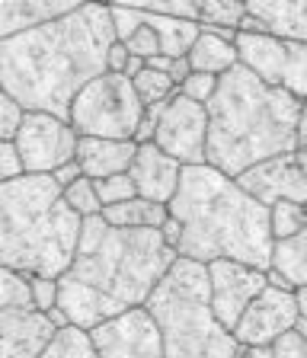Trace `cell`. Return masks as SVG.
<instances>
[{
	"mask_svg": "<svg viewBox=\"0 0 307 358\" xmlns=\"http://www.w3.org/2000/svg\"><path fill=\"white\" fill-rule=\"evenodd\" d=\"M55 333L52 320L32 307L26 275L0 268V358H36Z\"/></svg>",
	"mask_w": 307,
	"mask_h": 358,
	"instance_id": "obj_9",
	"label": "cell"
},
{
	"mask_svg": "<svg viewBox=\"0 0 307 358\" xmlns=\"http://www.w3.org/2000/svg\"><path fill=\"white\" fill-rule=\"evenodd\" d=\"M234 55L243 71L262 80L266 87H278L304 103L307 93V42H282L266 32H237Z\"/></svg>",
	"mask_w": 307,
	"mask_h": 358,
	"instance_id": "obj_8",
	"label": "cell"
},
{
	"mask_svg": "<svg viewBox=\"0 0 307 358\" xmlns=\"http://www.w3.org/2000/svg\"><path fill=\"white\" fill-rule=\"evenodd\" d=\"M208 275V304L215 320L231 333L237 327L240 313L247 310V304L266 288V275L253 266L243 262H231V259H215L205 266Z\"/></svg>",
	"mask_w": 307,
	"mask_h": 358,
	"instance_id": "obj_13",
	"label": "cell"
},
{
	"mask_svg": "<svg viewBox=\"0 0 307 358\" xmlns=\"http://www.w3.org/2000/svg\"><path fill=\"white\" fill-rule=\"evenodd\" d=\"M176 262L160 231H122L103 217H83L74 259L58 275V310L68 327L87 329L144 307L150 291Z\"/></svg>",
	"mask_w": 307,
	"mask_h": 358,
	"instance_id": "obj_2",
	"label": "cell"
},
{
	"mask_svg": "<svg viewBox=\"0 0 307 358\" xmlns=\"http://www.w3.org/2000/svg\"><path fill=\"white\" fill-rule=\"evenodd\" d=\"M87 336L99 358H164L160 333L144 307H131L93 327Z\"/></svg>",
	"mask_w": 307,
	"mask_h": 358,
	"instance_id": "obj_14",
	"label": "cell"
},
{
	"mask_svg": "<svg viewBox=\"0 0 307 358\" xmlns=\"http://www.w3.org/2000/svg\"><path fill=\"white\" fill-rule=\"evenodd\" d=\"M243 13L253 16L262 32L282 42H307V0H250Z\"/></svg>",
	"mask_w": 307,
	"mask_h": 358,
	"instance_id": "obj_17",
	"label": "cell"
},
{
	"mask_svg": "<svg viewBox=\"0 0 307 358\" xmlns=\"http://www.w3.org/2000/svg\"><path fill=\"white\" fill-rule=\"evenodd\" d=\"M192 74V67H189V61L186 58H173L170 61V67H166V80L173 83V87H180L186 77Z\"/></svg>",
	"mask_w": 307,
	"mask_h": 358,
	"instance_id": "obj_39",
	"label": "cell"
},
{
	"mask_svg": "<svg viewBox=\"0 0 307 358\" xmlns=\"http://www.w3.org/2000/svg\"><path fill=\"white\" fill-rule=\"evenodd\" d=\"M298 323V307H294V294L282 288H266L247 304V310L240 313L237 327L231 336L243 349L247 345H272L278 336L292 333Z\"/></svg>",
	"mask_w": 307,
	"mask_h": 358,
	"instance_id": "obj_15",
	"label": "cell"
},
{
	"mask_svg": "<svg viewBox=\"0 0 307 358\" xmlns=\"http://www.w3.org/2000/svg\"><path fill=\"white\" fill-rule=\"evenodd\" d=\"M80 176H83V173H80V166H77V160H68V164H61L58 170L48 173V179H52L58 189H68L71 182H77Z\"/></svg>",
	"mask_w": 307,
	"mask_h": 358,
	"instance_id": "obj_37",
	"label": "cell"
},
{
	"mask_svg": "<svg viewBox=\"0 0 307 358\" xmlns=\"http://www.w3.org/2000/svg\"><path fill=\"white\" fill-rule=\"evenodd\" d=\"M20 122H23V109H20V103L0 90V141H7V144L13 141Z\"/></svg>",
	"mask_w": 307,
	"mask_h": 358,
	"instance_id": "obj_33",
	"label": "cell"
},
{
	"mask_svg": "<svg viewBox=\"0 0 307 358\" xmlns=\"http://www.w3.org/2000/svg\"><path fill=\"white\" fill-rule=\"evenodd\" d=\"M164 345V358H237L243 345L215 320L202 262L180 259L144 301Z\"/></svg>",
	"mask_w": 307,
	"mask_h": 358,
	"instance_id": "obj_6",
	"label": "cell"
},
{
	"mask_svg": "<svg viewBox=\"0 0 307 358\" xmlns=\"http://www.w3.org/2000/svg\"><path fill=\"white\" fill-rule=\"evenodd\" d=\"M234 182H237L240 192H247L253 201H259L262 208H269L276 201L304 205V199H307V154L304 150H292V154L269 157V160H262V164L243 170Z\"/></svg>",
	"mask_w": 307,
	"mask_h": 358,
	"instance_id": "obj_12",
	"label": "cell"
},
{
	"mask_svg": "<svg viewBox=\"0 0 307 358\" xmlns=\"http://www.w3.org/2000/svg\"><path fill=\"white\" fill-rule=\"evenodd\" d=\"M125 52L131 55V58H141V61H148V58H154V55H160V45H157V36H154V32L148 29V26H138L135 32H131V36L125 38Z\"/></svg>",
	"mask_w": 307,
	"mask_h": 358,
	"instance_id": "obj_32",
	"label": "cell"
},
{
	"mask_svg": "<svg viewBox=\"0 0 307 358\" xmlns=\"http://www.w3.org/2000/svg\"><path fill=\"white\" fill-rule=\"evenodd\" d=\"M26 288H29V298H32V307L38 313H48L55 304H58V282L55 278H26Z\"/></svg>",
	"mask_w": 307,
	"mask_h": 358,
	"instance_id": "obj_31",
	"label": "cell"
},
{
	"mask_svg": "<svg viewBox=\"0 0 307 358\" xmlns=\"http://www.w3.org/2000/svg\"><path fill=\"white\" fill-rule=\"evenodd\" d=\"M135 157L131 141H103V138H77L74 160L87 179H106L128 173V164Z\"/></svg>",
	"mask_w": 307,
	"mask_h": 358,
	"instance_id": "obj_18",
	"label": "cell"
},
{
	"mask_svg": "<svg viewBox=\"0 0 307 358\" xmlns=\"http://www.w3.org/2000/svg\"><path fill=\"white\" fill-rule=\"evenodd\" d=\"M186 61H189V67H192V74L221 77L224 71H231V67L237 64V55H234L231 42H221L217 36L199 32V38H195L192 48L186 52Z\"/></svg>",
	"mask_w": 307,
	"mask_h": 358,
	"instance_id": "obj_23",
	"label": "cell"
},
{
	"mask_svg": "<svg viewBox=\"0 0 307 358\" xmlns=\"http://www.w3.org/2000/svg\"><path fill=\"white\" fill-rule=\"evenodd\" d=\"M269 268L288 282V288H304L307 285V231L285 240H272Z\"/></svg>",
	"mask_w": 307,
	"mask_h": 358,
	"instance_id": "obj_22",
	"label": "cell"
},
{
	"mask_svg": "<svg viewBox=\"0 0 307 358\" xmlns=\"http://www.w3.org/2000/svg\"><path fill=\"white\" fill-rule=\"evenodd\" d=\"M61 199L74 211L77 217H97L99 215V201H97V192H93V179L80 176L77 182H71L68 189H61Z\"/></svg>",
	"mask_w": 307,
	"mask_h": 358,
	"instance_id": "obj_28",
	"label": "cell"
},
{
	"mask_svg": "<svg viewBox=\"0 0 307 358\" xmlns=\"http://www.w3.org/2000/svg\"><path fill=\"white\" fill-rule=\"evenodd\" d=\"M141 13V22L148 26L154 36H157L160 45V55L164 58H186V52L192 48V42L199 38V22L192 20H180V16H164V13H154L148 7H138Z\"/></svg>",
	"mask_w": 307,
	"mask_h": 358,
	"instance_id": "obj_20",
	"label": "cell"
},
{
	"mask_svg": "<svg viewBox=\"0 0 307 358\" xmlns=\"http://www.w3.org/2000/svg\"><path fill=\"white\" fill-rule=\"evenodd\" d=\"M243 20V3L240 0H205L199 7V29H234L237 32Z\"/></svg>",
	"mask_w": 307,
	"mask_h": 358,
	"instance_id": "obj_25",
	"label": "cell"
},
{
	"mask_svg": "<svg viewBox=\"0 0 307 358\" xmlns=\"http://www.w3.org/2000/svg\"><path fill=\"white\" fill-rule=\"evenodd\" d=\"M166 215L180 227L173 246L180 259L202 266L231 259L259 272L269 268V211L247 192H240L234 179L221 176L211 166H183L180 186L166 205Z\"/></svg>",
	"mask_w": 307,
	"mask_h": 358,
	"instance_id": "obj_3",
	"label": "cell"
},
{
	"mask_svg": "<svg viewBox=\"0 0 307 358\" xmlns=\"http://www.w3.org/2000/svg\"><path fill=\"white\" fill-rule=\"evenodd\" d=\"M109 7L77 3L71 13L0 42V90L23 112L68 122V109L93 77L106 74L113 45Z\"/></svg>",
	"mask_w": 307,
	"mask_h": 358,
	"instance_id": "obj_1",
	"label": "cell"
},
{
	"mask_svg": "<svg viewBox=\"0 0 307 358\" xmlns=\"http://www.w3.org/2000/svg\"><path fill=\"white\" fill-rule=\"evenodd\" d=\"M99 217L109 227H122V231H160L170 215H166V205H154V201H144L135 195L122 205L99 208Z\"/></svg>",
	"mask_w": 307,
	"mask_h": 358,
	"instance_id": "obj_21",
	"label": "cell"
},
{
	"mask_svg": "<svg viewBox=\"0 0 307 358\" xmlns=\"http://www.w3.org/2000/svg\"><path fill=\"white\" fill-rule=\"evenodd\" d=\"M128 64V52L122 42H113L109 45V52H106V74H122Z\"/></svg>",
	"mask_w": 307,
	"mask_h": 358,
	"instance_id": "obj_38",
	"label": "cell"
},
{
	"mask_svg": "<svg viewBox=\"0 0 307 358\" xmlns=\"http://www.w3.org/2000/svg\"><path fill=\"white\" fill-rule=\"evenodd\" d=\"M205 106L189 103L180 93L164 103L154 125V148L173 157L180 166H202L205 164Z\"/></svg>",
	"mask_w": 307,
	"mask_h": 358,
	"instance_id": "obj_11",
	"label": "cell"
},
{
	"mask_svg": "<svg viewBox=\"0 0 307 358\" xmlns=\"http://www.w3.org/2000/svg\"><path fill=\"white\" fill-rule=\"evenodd\" d=\"M304 103L278 87H266L234 64L217 77L215 96L205 103V166L237 179L243 170L298 148Z\"/></svg>",
	"mask_w": 307,
	"mask_h": 358,
	"instance_id": "obj_4",
	"label": "cell"
},
{
	"mask_svg": "<svg viewBox=\"0 0 307 358\" xmlns=\"http://www.w3.org/2000/svg\"><path fill=\"white\" fill-rule=\"evenodd\" d=\"M109 22H113L115 42H125L141 26V13H138V7H109Z\"/></svg>",
	"mask_w": 307,
	"mask_h": 358,
	"instance_id": "obj_34",
	"label": "cell"
},
{
	"mask_svg": "<svg viewBox=\"0 0 307 358\" xmlns=\"http://www.w3.org/2000/svg\"><path fill=\"white\" fill-rule=\"evenodd\" d=\"M180 173L183 166L154 144L135 148V157L128 164V179L135 186V195L144 201H154V205H170L176 186H180Z\"/></svg>",
	"mask_w": 307,
	"mask_h": 358,
	"instance_id": "obj_16",
	"label": "cell"
},
{
	"mask_svg": "<svg viewBox=\"0 0 307 358\" xmlns=\"http://www.w3.org/2000/svg\"><path fill=\"white\" fill-rule=\"evenodd\" d=\"M131 90H135L141 109H150V106H164L170 96H176V87L166 80V74H157V71H148L144 67L141 74L131 80Z\"/></svg>",
	"mask_w": 307,
	"mask_h": 358,
	"instance_id": "obj_27",
	"label": "cell"
},
{
	"mask_svg": "<svg viewBox=\"0 0 307 358\" xmlns=\"http://www.w3.org/2000/svg\"><path fill=\"white\" fill-rule=\"evenodd\" d=\"M131 80L122 74H99L74 96L68 109V125L77 138H103V141H131L141 122Z\"/></svg>",
	"mask_w": 307,
	"mask_h": 358,
	"instance_id": "obj_7",
	"label": "cell"
},
{
	"mask_svg": "<svg viewBox=\"0 0 307 358\" xmlns=\"http://www.w3.org/2000/svg\"><path fill=\"white\" fill-rule=\"evenodd\" d=\"M93 192H97L99 208H109V205H122V201L135 199V186H131L128 173L106 176V179H93Z\"/></svg>",
	"mask_w": 307,
	"mask_h": 358,
	"instance_id": "obj_29",
	"label": "cell"
},
{
	"mask_svg": "<svg viewBox=\"0 0 307 358\" xmlns=\"http://www.w3.org/2000/svg\"><path fill=\"white\" fill-rule=\"evenodd\" d=\"M13 150L20 157L26 176H48L61 164L74 160L77 134L68 122L45 115V112H23V122L16 128Z\"/></svg>",
	"mask_w": 307,
	"mask_h": 358,
	"instance_id": "obj_10",
	"label": "cell"
},
{
	"mask_svg": "<svg viewBox=\"0 0 307 358\" xmlns=\"http://www.w3.org/2000/svg\"><path fill=\"white\" fill-rule=\"evenodd\" d=\"M215 87H217V77H211V74H189L186 80L176 87V93H180L183 99H189V103L205 106L211 96H215Z\"/></svg>",
	"mask_w": 307,
	"mask_h": 358,
	"instance_id": "obj_30",
	"label": "cell"
},
{
	"mask_svg": "<svg viewBox=\"0 0 307 358\" xmlns=\"http://www.w3.org/2000/svg\"><path fill=\"white\" fill-rule=\"evenodd\" d=\"M23 176V166H20V157H16L13 144L0 141V182H10V179Z\"/></svg>",
	"mask_w": 307,
	"mask_h": 358,
	"instance_id": "obj_36",
	"label": "cell"
},
{
	"mask_svg": "<svg viewBox=\"0 0 307 358\" xmlns=\"http://www.w3.org/2000/svg\"><path fill=\"white\" fill-rule=\"evenodd\" d=\"M237 358H272V345H247L240 349Z\"/></svg>",
	"mask_w": 307,
	"mask_h": 358,
	"instance_id": "obj_40",
	"label": "cell"
},
{
	"mask_svg": "<svg viewBox=\"0 0 307 358\" xmlns=\"http://www.w3.org/2000/svg\"><path fill=\"white\" fill-rule=\"evenodd\" d=\"M269 234L272 240H285V237H294L307 227V215H304V205H294V201H276L269 205Z\"/></svg>",
	"mask_w": 307,
	"mask_h": 358,
	"instance_id": "obj_26",
	"label": "cell"
},
{
	"mask_svg": "<svg viewBox=\"0 0 307 358\" xmlns=\"http://www.w3.org/2000/svg\"><path fill=\"white\" fill-rule=\"evenodd\" d=\"M74 7L71 0H0V42L58 20Z\"/></svg>",
	"mask_w": 307,
	"mask_h": 358,
	"instance_id": "obj_19",
	"label": "cell"
},
{
	"mask_svg": "<svg viewBox=\"0 0 307 358\" xmlns=\"http://www.w3.org/2000/svg\"><path fill=\"white\" fill-rule=\"evenodd\" d=\"M80 217L64 205L48 176L0 182V268L16 275L58 278L74 259Z\"/></svg>",
	"mask_w": 307,
	"mask_h": 358,
	"instance_id": "obj_5",
	"label": "cell"
},
{
	"mask_svg": "<svg viewBox=\"0 0 307 358\" xmlns=\"http://www.w3.org/2000/svg\"><path fill=\"white\" fill-rule=\"evenodd\" d=\"M36 358H99V355H97V349H93L87 329L61 327Z\"/></svg>",
	"mask_w": 307,
	"mask_h": 358,
	"instance_id": "obj_24",
	"label": "cell"
},
{
	"mask_svg": "<svg viewBox=\"0 0 307 358\" xmlns=\"http://www.w3.org/2000/svg\"><path fill=\"white\" fill-rule=\"evenodd\" d=\"M272 358H307V343L298 333H285L272 343Z\"/></svg>",
	"mask_w": 307,
	"mask_h": 358,
	"instance_id": "obj_35",
	"label": "cell"
}]
</instances>
